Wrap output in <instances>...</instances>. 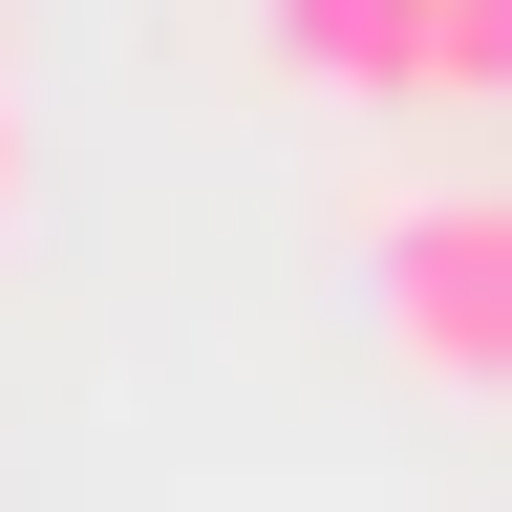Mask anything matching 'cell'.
Wrapping results in <instances>:
<instances>
[{
    "mask_svg": "<svg viewBox=\"0 0 512 512\" xmlns=\"http://www.w3.org/2000/svg\"><path fill=\"white\" fill-rule=\"evenodd\" d=\"M278 22L299 86H342V107H427V0H256Z\"/></svg>",
    "mask_w": 512,
    "mask_h": 512,
    "instance_id": "2",
    "label": "cell"
},
{
    "mask_svg": "<svg viewBox=\"0 0 512 512\" xmlns=\"http://www.w3.org/2000/svg\"><path fill=\"white\" fill-rule=\"evenodd\" d=\"M363 278H384V342L427 384L512 406V192H406V214L363 235Z\"/></svg>",
    "mask_w": 512,
    "mask_h": 512,
    "instance_id": "1",
    "label": "cell"
},
{
    "mask_svg": "<svg viewBox=\"0 0 512 512\" xmlns=\"http://www.w3.org/2000/svg\"><path fill=\"white\" fill-rule=\"evenodd\" d=\"M0 214H22V86H0Z\"/></svg>",
    "mask_w": 512,
    "mask_h": 512,
    "instance_id": "4",
    "label": "cell"
},
{
    "mask_svg": "<svg viewBox=\"0 0 512 512\" xmlns=\"http://www.w3.org/2000/svg\"><path fill=\"white\" fill-rule=\"evenodd\" d=\"M427 107H512V0H427Z\"/></svg>",
    "mask_w": 512,
    "mask_h": 512,
    "instance_id": "3",
    "label": "cell"
}]
</instances>
